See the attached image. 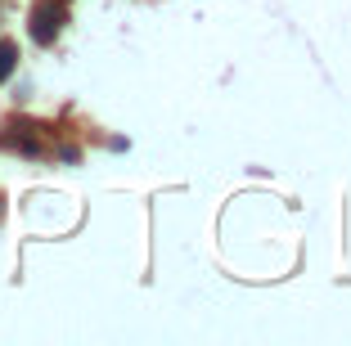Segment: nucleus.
I'll return each mask as SVG.
<instances>
[{"instance_id":"nucleus-1","label":"nucleus","mask_w":351,"mask_h":346,"mask_svg":"<svg viewBox=\"0 0 351 346\" xmlns=\"http://www.w3.org/2000/svg\"><path fill=\"white\" fill-rule=\"evenodd\" d=\"M63 23H68V5H63V0H36V5H32V18H27V32H32L36 45H54Z\"/></svg>"},{"instance_id":"nucleus-2","label":"nucleus","mask_w":351,"mask_h":346,"mask_svg":"<svg viewBox=\"0 0 351 346\" xmlns=\"http://www.w3.org/2000/svg\"><path fill=\"white\" fill-rule=\"evenodd\" d=\"M14 68H19V45L0 36V86H5V82L14 77Z\"/></svg>"},{"instance_id":"nucleus-3","label":"nucleus","mask_w":351,"mask_h":346,"mask_svg":"<svg viewBox=\"0 0 351 346\" xmlns=\"http://www.w3.org/2000/svg\"><path fill=\"white\" fill-rule=\"evenodd\" d=\"M0 221H5V198H0Z\"/></svg>"}]
</instances>
